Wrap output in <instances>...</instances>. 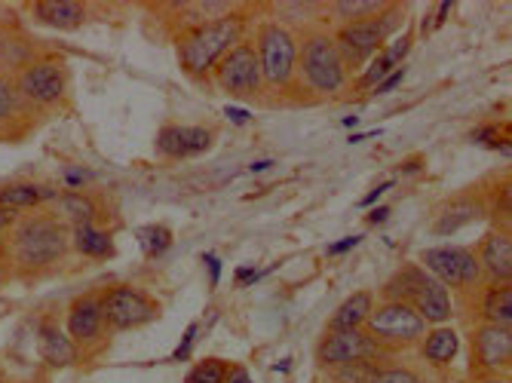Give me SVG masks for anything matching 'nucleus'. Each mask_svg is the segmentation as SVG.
<instances>
[{
    "label": "nucleus",
    "mask_w": 512,
    "mask_h": 383,
    "mask_svg": "<svg viewBox=\"0 0 512 383\" xmlns=\"http://www.w3.org/2000/svg\"><path fill=\"white\" fill-rule=\"evenodd\" d=\"M4 243H7L13 279L22 282H40L59 276L74 258L71 224L53 206L22 215L13 224V230L4 236Z\"/></svg>",
    "instance_id": "f257e3e1"
},
{
    "label": "nucleus",
    "mask_w": 512,
    "mask_h": 383,
    "mask_svg": "<svg viewBox=\"0 0 512 383\" xmlns=\"http://www.w3.org/2000/svg\"><path fill=\"white\" fill-rule=\"evenodd\" d=\"M246 34H249V13H243V10L175 34V50H178L181 71L194 80L209 77L215 71V65L234 50L237 43L246 40Z\"/></svg>",
    "instance_id": "f03ea898"
},
{
    "label": "nucleus",
    "mask_w": 512,
    "mask_h": 383,
    "mask_svg": "<svg viewBox=\"0 0 512 383\" xmlns=\"http://www.w3.org/2000/svg\"><path fill=\"white\" fill-rule=\"evenodd\" d=\"M350 86V71L338 53L335 34L325 28L304 31L298 40V74L295 89H304L310 102L338 99Z\"/></svg>",
    "instance_id": "7ed1b4c3"
},
{
    "label": "nucleus",
    "mask_w": 512,
    "mask_h": 383,
    "mask_svg": "<svg viewBox=\"0 0 512 383\" xmlns=\"http://www.w3.org/2000/svg\"><path fill=\"white\" fill-rule=\"evenodd\" d=\"M258 68H261V99H286L295 89L298 74V37L283 22H261L252 34Z\"/></svg>",
    "instance_id": "20e7f679"
},
{
    "label": "nucleus",
    "mask_w": 512,
    "mask_h": 383,
    "mask_svg": "<svg viewBox=\"0 0 512 383\" xmlns=\"http://www.w3.org/2000/svg\"><path fill=\"white\" fill-rule=\"evenodd\" d=\"M384 301H402L414 307L427 325H445L448 319H454L451 292L421 264H402L384 285Z\"/></svg>",
    "instance_id": "39448f33"
},
{
    "label": "nucleus",
    "mask_w": 512,
    "mask_h": 383,
    "mask_svg": "<svg viewBox=\"0 0 512 383\" xmlns=\"http://www.w3.org/2000/svg\"><path fill=\"white\" fill-rule=\"evenodd\" d=\"M13 83L40 117L62 111L71 102V65L59 53H40L13 77Z\"/></svg>",
    "instance_id": "423d86ee"
},
{
    "label": "nucleus",
    "mask_w": 512,
    "mask_h": 383,
    "mask_svg": "<svg viewBox=\"0 0 512 383\" xmlns=\"http://www.w3.org/2000/svg\"><path fill=\"white\" fill-rule=\"evenodd\" d=\"M402 22H405V7L390 4L378 16H368V19L350 22V25H338L335 28V43H338V53H341L347 71L353 74L356 68H365L371 59L384 50L387 37L396 34Z\"/></svg>",
    "instance_id": "0eeeda50"
},
{
    "label": "nucleus",
    "mask_w": 512,
    "mask_h": 383,
    "mask_svg": "<svg viewBox=\"0 0 512 383\" xmlns=\"http://www.w3.org/2000/svg\"><path fill=\"white\" fill-rule=\"evenodd\" d=\"M417 258H421L417 264L436 282H442L448 292H457L460 301L482 292L488 285L473 246H436V249H424Z\"/></svg>",
    "instance_id": "6e6552de"
},
{
    "label": "nucleus",
    "mask_w": 512,
    "mask_h": 383,
    "mask_svg": "<svg viewBox=\"0 0 512 383\" xmlns=\"http://www.w3.org/2000/svg\"><path fill=\"white\" fill-rule=\"evenodd\" d=\"M427 322L417 316L414 307L402 304V301H384V304H375L371 310L368 322H365V331L375 338L384 350L390 353H399V350H408V347H417L421 338L427 334Z\"/></svg>",
    "instance_id": "1a4fd4ad"
},
{
    "label": "nucleus",
    "mask_w": 512,
    "mask_h": 383,
    "mask_svg": "<svg viewBox=\"0 0 512 383\" xmlns=\"http://www.w3.org/2000/svg\"><path fill=\"white\" fill-rule=\"evenodd\" d=\"M99 301H102V316L111 334L142 328L160 316L157 298L145 289H138V285H126V282L102 285Z\"/></svg>",
    "instance_id": "9d476101"
},
{
    "label": "nucleus",
    "mask_w": 512,
    "mask_h": 383,
    "mask_svg": "<svg viewBox=\"0 0 512 383\" xmlns=\"http://www.w3.org/2000/svg\"><path fill=\"white\" fill-rule=\"evenodd\" d=\"M62 325L68 331V338L74 341V347L80 350V359H92L96 353H102L108 347L111 331H108L105 316H102L99 289H89V292L77 295L65 307Z\"/></svg>",
    "instance_id": "9b49d317"
},
{
    "label": "nucleus",
    "mask_w": 512,
    "mask_h": 383,
    "mask_svg": "<svg viewBox=\"0 0 512 383\" xmlns=\"http://www.w3.org/2000/svg\"><path fill=\"white\" fill-rule=\"evenodd\" d=\"M396 353L384 350L365 328L356 331H325L316 344V365L319 368H338L350 362H390Z\"/></svg>",
    "instance_id": "f8f14e48"
},
{
    "label": "nucleus",
    "mask_w": 512,
    "mask_h": 383,
    "mask_svg": "<svg viewBox=\"0 0 512 383\" xmlns=\"http://www.w3.org/2000/svg\"><path fill=\"white\" fill-rule=\"evenodd\" d=\"M215 86L227 95H234L240 102H261V68L255 43L243 40L230 50L212 71Z\"/></svg>",
    "instance_id": "ddd939ff"
},
{
    "label": "nucleus",
    "mask_w": 512,
    "mask_h": 383,
    "mask_svg": "<svg viewBox=\"0 0 512 383\" xmlns=\"http://www.w3.org/2000/svg\"><path fill=\"white\" fill-rule=\"evenodd\" d=\"M512 368V328L473 325L470 331V380L509 377Z\"/></svg>",
    "instance_id": "4468645a"
},
{
    "label": "nucleus",
    "mask_w": 512,
    "mask_h": 383,
    "mask_svg": "<svg viewBox=\"0 0 512 383\" xmlns=\"http://www.w3.org/2000/svg\"><path fill=\"white\" fill-rule=\"evenodd\" d=\"M479 218H488V190H482V184L460 190V194L439 203L436 215H433V230L439 236H448V233L467 227Z\"/></svg>",
    "instance_id": "2eb2a0df"
},
{
    "label": "nucleus",
    "mask_w": 512,
    "mask_h": 383,
    "mask_svg": "<svg viewBox=\"0 0 512 383\" xmlns=\"http://www.w3.org/2000/svg\"><path fill=\"white\" fill-rule=\"evenodd\" d=\"M40 53L43 46L16 16H0V74L16 77Z\"/></svg>",
    "instance_id": "dca6fc26"
},
{
    "label": "nucleus",
    "mask_w": 512,
    "mask_h": 383,
    "mask_svg": "<svg viewBox=\"0 0 512 383\" xmlns=\"http://www.w3.org/2000/svg\"><path fill=\"white\" fill-rule=\"evenodd\" d=\"M37 353H40V362L46 368H74L80 365V350L74 347V341L68 338V331L62 325V316L59 313H43L40 322H37Z\"/></svg>",
    "instance_id": "f3484780"
},
{
    "label": "nucleus",
    "mask_w": 512,
    "mask_h": 383,
    "mask_svg": "<svg viewBox=\"0 0 512 383\" xmlns=\"http://www.w3.org/2000/svg\"><path fill=\"white\" fill-rule=\"evenodd\" d=\"M40 114L22 99L13 77L0 74V138L7 141H22L40 126Z\"/></svg>",
    "instance_id": "a211bd4d"
},
{
    "label": "nucleus",
    "mask_w": 512,
    "mask_h": 383,
    "mask_svg": "<svg viewBox=\"0 0 512 383\" xmlns=\"http://www.w3.org/2000/svg\"><path fill=\"white\" fill-rule=\"evenodd\" d=\"M53 209L71 224V227H108L114 221L117 212L108 209L105 197L99 194L96 187L92 190H83V194H59Z\"/></svg>",
    "instance_id": "6ab92c4d"
},
{
    "label": "nucleus",
    "mask_w": 512,
    "mask_h": 383,
    "mask_svg": "<svg viewBox=\"0 0 512 383\" xmlns=\"http://www.w3.org/2000/svg\"><path fill=\"white\" fill-rule=\"evenodd\" d=\"M470 307L476 325H500L512 328V282H488L482 292L463 298Z\"/></svg>",
    "instance_id": "aec40b11"
},
{
    "label": "nucleus",
    "mask_w": 512,
    "mask_h": 383,
    "mask_svg": "<svg viewBox=\"0 0 512 383\" xmlns=\"http://www.w3.org/2000/svg\"><path fill=\"white\" fill-rule=\"evenodd\" d=\"M215 145V132L206 126H181V123H169L160 129L157 135V151L163 157H197L206 154Z\"/></svg>",
    "instance_id": "412c9836"
},
{
    "label": "nucleus",
    "mask_w": 512,
    "mask_h": 383,
    "mask_svg": "<svg viewBox=\"0 0 512 383\" xmlns=\"http://www.w3.org/2000/svg\"><path fill=\"white\" fill-rule=\"evenodd\" d=\"M56 197H59V190L53 184L25 181V178L0 181V209H10V212H19V215L53 206Z\"/></svg>",
    "instance_id": "4be33fe9"
},
{
    "label": "nucleus",
    "mask_w": 512,
    "mask_h": 383,
    "mask_svg": "<svg viewBox=\"0 0 512 383\" xmlns=\"http://www.w3.org/2000/svg\"><path fill=\"white\" fill-rule=\"evenodd\" d=\"M476 249L479 267L488 282H512V236L503 230H488Z\"/></svg>",
    "instance_id": "5701e85b"
},
{
    "label": "nucleus",
    "mask_w": 512,
    "mask_h": 383,
    "mask_svg": "<svg viewBox=\"0 0 512 383\" xmlns=\"http://www.w3.org/2000/svg\"><path fill=\"white\" fill-rule=\"evenodd\" d=\"M28 13L37 25L53 31H77L89 22V7L80 0H34Z\"/></svg>",
    "instance_id": "b1692460"
},
{
    "label": "nucleus",
    "mask_w": 512,
    "mask_h": 383,
    "mask_svg": "<svg viewBox=\"0 0 512 383\" xmlns=\"http://www.w3.org/2000/svg\"><path fill=\"white\" fill-rule=\"evenodd\" d=\"M417 347H421V359L430 368H448L460 356V334L451 325H433V328H427V334Z\"/></svg>",
    "instance_id": "393cba45"
},
{
    "label": "nucleus",
    "mask_w": 512,
    "mask_h": 383,
    "mask_svg": "<svg viewBox=\"0 0 512 383\" xmlns=\"http://www.w3.org/2000/svg\"><path fill=\"white\" fill-rule=\"evenodd\" d=\"M71 249L89 261H108L117 255L114 230L111 227H71Z\"/></svg>",
    "instance_id": "a878e982"
},
{
    "label": "nucleus",
    "mask_w": 512,
    "mask_h": 383,
    "mask_svg": "<svg viewBox=\"0 0 512 383\" xmlns=\"http://www.w3.org/2000/svg\"><path fill=\"white\" fill-rule=\"evenodd\" d=\"M408 50H411V34H402L393 46H384V50L368 62V68L362 71V77H356V89H368V86H378L384 77H390L396 68H399V62L408 56Z\"/></svg>",
    "instance_id": "bb28decb"
},
{
    "label": "nucleus",
    "mask_w": 512,
    "mask_h": 383,
    "mask_svg": "<svg viewBox=\"0 0 512 383\" xmlns=\"http://www.w3.org/2000/svg\"><path fill=\"white\" fill-rule=\"evenodd\" d=\"M371 310H375V295H371L368 289L353 292V295L335 310V316L329 319V328H325V331H356V328H365Z\"/></svg>",
    "instance_id": "cd10ccee"
},
{
    "label": "nucleus",
    "mask_w": 512,
    "mask_h": 383,
    "mask_svg": "<svg viewBox=\"0 0 512 383\" xmlns=\"http://www.w3.org/2000/svg\"><path fill=\"white\" fill-rule=\"evenodd\" d=\"M387 7H390L387 0H335V4H325L322 10H329V16L335 22L350 25V22H362L368 16H378Z\"/></svg>",
    "instance_id": "c85d7f7f"
},
{
    "label": "nucleus",
    "mask_w": 512,
    "mask_h": 383,
    "mask_svg": "<svg viewBox=\"0 0 512 383\" xmlns=\"http://www.w3.org/2000/svg\"><path fill=\"white\" fill-rule=\"evenodd\" d=\"M135 239H138V249H142V255L154 261L172 246V230L166 224H145V227H138Z\"/></svg>",
    "instance_id": "c756f323"
},
{
    "label": "nucleus",
    "mask_w": 512,
    "mask_h": 383,
    "mask_svg": "<svg viewBox=\"0 0 512 383\" xmlns=\"http://www.w3.org/2000/svg\"><path fill=\"white\" fill-rule=\"evenodd\" d=\"M371 383H430V380H427V374L417 368V365L390 359L387 365L378 368V374L371 377Z\"/></svg>",
    "instance_id": "7c9ffc66"
},
{
    "label": "nucleus",
    "mask_w": 512,
    "mask_h": 383,
    "mask_svg": "<svg viewBox=\"0 0 512 383\" xmlns=\"http://www.w3.org/2000/svg\"><path fill=\"white\" fill-rule=\"evenodd\" d=\"M509 206H512V194H509V175L491 190V200H488V218L494 221L491 230H503L509 233Z\"/></svg>",
    "instance_id": "2f4dec72"
},
{
    "label": "nucleus",
    "mask_w": 512,
    "mask_h": 383,
    "mask_svg": "<svg viewBox=\"0 0 512 383\" xmlns=\"http://www.w3.org/2000/svg\"><path fill=\"white\" fill-rule=\"evenodd\" d=\"M230 368H234V365H230L227 359L209 356V359H200V362L188 371L184 383H224L227 374H230Z\"/></svg>",
    "instance_id": "473e14b6"
},
{
    "label": "nucleus",
    "mask_w": 512,
    "mask_h": 383,
    "mask_svg": "<svg viewBox=\"0 0 512 383\" xmlns=\"http://www.w3.org/2000/svg\"><path fill=\"white\" fill-rule=\"evenodd\" d=\"M96 187V172L86 169V166H62L59 172V194H83V190Z\"/></svg>",
    "instance_id": "72a5a7b5"
},
{
    "label": "nucleus",
    "mask_w": 512,
    "mask_h": 383,
    "mask_svg": "<svg viewBox=\"0 0 512 383\" xmlns=\"http://www.w3.org/2000/svg\"><path fill=\"white\" fill-rule=\"evenodd\" d=\"M387 362H350V365H338L329 368L332 383H371V377L378 374V368Z\"/></svg>",
    "instance_id": "f704fd0d"
},
{
    "label": "nucleus",
    "mask_w": 512,
    "mask_h": 383,
    "mask_svg": "<svg viewBox=\"0 0 512 383\" xmlns=\"http://www.w3.org/2000/svg\"><path fill=\"white\" fill-rule=\"evenodd\" d=\"M13 279V270H10V258H7V243L4 236H0V289Z\"/></svg>",
    "instance_id": "c9c22d12"
},
{
    "label": "nucleus",
    "mask_w": 512,
    "mask_h": 383,
    "mask_svg": "<svg viewBox=\"0 0 512 383\" xmlns=\"http://www.w3.org/2000/svg\"><path fill=\"white\" fill-rule=\"evenodd\" d=\"M402 77H405V71H402V68H396V71H393L390 77H384V80H381V83L375 86V95H384V92H393V89H396V86L402 83Z\"/></svg>",
    "instance_id": "e433bc0d"
},
{
    "label": "nucleus",
    "mask_w": 512,
    "mask_h": 383,
    "mask_svg": "<svg viewBox=\"0 0 512 383\" xmlns=\"http://www.w3.org/2000/svg\"><path fill=\"white\" fill-rule=\"evenodd\" d=\"M194 338H197V325H191L188 334H184V341H181L178 350H175V359H188V353H191V347H194Z\"/></svg>",
    "instance_id": "4c0bfd02"
},
{
    "label": "nucleus",
    "mask_w": 512,
    "mask_h": 383,
    "mask_svg": "<svg viewBox=\"0 0 512 383\" xmlns=\"http://www.w3.org/2000/svg\"><path fill=\"white\" fill-rule=\"evenodd\" d=\"M362 243V233H353L350 239H341V243H335L329 252H332V258H338V255H344V252H350L353 246H359Z\"/></svg>",
    "instance_id": "58836bf2"
},
{
    "label": "nucleus",
    "mask_w": 512,
    "mask_h": 383,
    "mask_svg": "<svg viewBox=\"0 0 512 383\" xmlns=\"http://www.w3.org/2000/svg\"><path fill=\"white\" fill-rule=\"evenodd\" d=\"M22 215L19 212H10V209H0V236H7L13 230V224L19 221Z\"/></svg>",
    "instance_id": "ea45409f"
},
{
    "label": "nucleus",
    "mask_w": 512,
    "mask_h": 383,
    "mask_svg": "<svg viewBox=\"0 0 512 383\" xmlns=\"http://www.w3.org/2000/svg\"><path fill=\"white\" fill-rule=\"evenodd\" d=\"M224 383H252V377H249V371H246L243 365H234V368H230V374H227Z\"/></svg>",
    "instance_id": "a19ab883"
},
{
    "label": "nucleus",
    "mask_w": 512,
    "mask_h": 383,
    "mask_svg": "<svg viewBox=\"0 0 512 383\" xmlns=\"http://www.w3.org/2000/svg\"><path fill=\"white\" fill-rule=\"evenodd\" d=\"M390 187H393L390 181H384V184H378V187H375V190H371V194H368V197H365V200L359 203V209H365V206H371V203H375V200H378L381 194H387V190H390Z\"/></svg>",
    "instance_id": "79ce46f5"
},
{
    "label": "nucleus",
    "mask_w": 512,
    "mask_h": 383,
    "mask_svg": "<svg viewBox=\"0 0 512 383\" xmlns=\"http://www.w3.org/2000/svg\"><path fill=\"white\" fill-rule=\"evenodd\" d=\"M387 218H390V206H378L365 221H368V224H381V221H387Z\"/></svg>",
    "instance_id": "37998d69"
},
{
    "label": "nucleus",
    "mask_w": 512,
    "mask_h": 383,
    "mask_svg": "<svg viewBox=\"0 0 512 383\" xmlns=\"http://www.w3.org/2000/svg\"><path fill=\"white\" fill-rule=\"evenodd\" d=\"M482 138L488 141V138H491V129H479V132H476V141H482ZM497 148L509 157V141H497Z\"/></svg>",
    "instance_id": "c03bdc74"
},
{
    "label": "nucleus",
    "mask_w": 512,
    "mask_h": 383,
    "mask_svg": "<svg viewBox=\"0 0 512 383\" xmlns=\"http://www.w3.org/2000/svg\"><path fill=\"white\" fill-rule=\"evenodd\" d=\"M206 264H209V276H212V285L218 282V273H221V261L215 255H206Z\"/></svg>",
    "instance_id": "a18cd8bd"
},
{
    "label": "nucleus",
    "mask_w": 512,
    "mask_h": 383,
    "mask_svg": "<svg viewBox=\"0 0 512 383\" xmlns=\"http://www.w3.org/2000/svg\"><path fill=\"white\" fill-rule=\"evenodd\" d=\"M252 279H258V273H255L252 267H240V270H237V282H240V285H249Z\"/></svg>",
    "instance_id": "49530a36"
},
{
    "label": "nucleus",
    "mask_w": 512,
    "mask_h": 383,
    "mask_svg": "<svg viewBox=\"0 0 512 383\" xmlns=\"http://www.w3.org/2000/svg\"><path fill=\"white\" fill-rule=\"evenodd\" d=\"M227 117L234 120V123H246V120H249V114H246V111H240V108H227Z\"/></svg>",
    "instance_id": "de8ad7c7"
},
{
    "label": "nucleus",
    "mask_w": 512,
    "mask_h": 383,
    "mask_svg": "<svg viewBox=\"0 0 512 383\" xmlns=\"http://www.w3.org/2000/svg\"><path fill=\"white\" fill-rule=\"evenodd\" d=\"M473 383H509V377H482V380H473Z\"/></svg>",
    "instance_id": "09e8293b"
}]
</instances>
